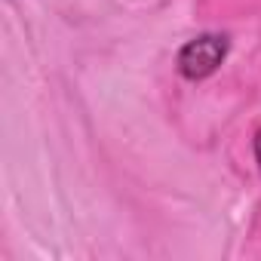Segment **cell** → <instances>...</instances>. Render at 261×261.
I'll list each match as a JSON object with an SVG mask.
<instances>
[{"instance_id":"cell-1","label":"cell","mask_w":261,"mask_h":261,"mask_svg":"<svg viewBox=\"0 0 261 261\" xmlns=\"http://www.w3.org/2000/svg\"><path fill=\"white\" fill-rule=\"evenodd\" d=\"M227 56V37L224 34H200L188 40L178 53V74L188 80L209 77Z\"/></svg>"},{"instance_id":"cell-2","label":"cell","mask_w":261,"mask_h":261,"mask_svg":"<svg viewBox=\"0 0 261 261\" xmlns=\"http://www.w3.org/2000/svg\"><path fill=\"white\" fill-rule=\"evenodd\" d=\"M255 157H258V163H261V129H258V136H255Z\"/></svg>"}]
</instances>
